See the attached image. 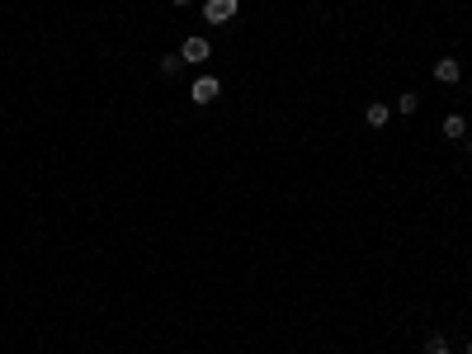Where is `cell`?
<instances>
[{"label": "cell", "instance_id": "obj_8", "mask_svg": "<svg viewBox=\"0 0 472 354\" xmlns=\"http://www.w3.org/2000/svg\"><path fill=\"white\" fill-rule=\"evenodd\" d=\"M425 354H449V340H444V336H430V340H425Z\"/></svg>", "mask_w": 472, "mask_h": 354}, {"label": "cell", "instance_id": "obj_5", "mask_svg": "<svg viewBox=\"0 0 472 354\" xmlns=\"http://www.w3.org/2000/svg\"><path fill=\"white\" fill-rule=\"evenodd\" d=\"M387 118H392V109H387V104H368V109H364V123H368V128H387Z\"/></svg>", "mask_w": 472, "mask_h": 354}, {"label": "cell", "instance_id": "obj_10", "mask_svg": "<svg viewBox=\"0 0 472 354\" xmlns=\"http://www.w3.org/2000/svg\"><path fill=\"white\" fill-rule=\"evenodd\" d=\"M175 5H189V0H175Z\"/></svg>", "mask_w": 472, "mask_h": 354}, {"label": "cell", "instance_id": "obj_1", "mask_svg": "<svg viewBox=\"0 0 472 354\" xmlns=\"http://www.w3.org/2000/svg\"><path fill=\"white\" fill-rule=\"evenodd\" d=\"M218 94H222V80L218 76H199L194 85H189V99H194V104H213Z\"/></svg>", "mask_w": 472, "mask_h": 354}, {"label": "cell", "instance_id": "obj_4", "mask_svg": "<svg viewBox=\"0 0 472 354\" xmlns=\"http://www.w3.org/2000/svg\"><path fill=\"white\" fill-rule=\"evenodd\" d=\"M435 76H440L444 85H454V80H463V62H458V57H440V62H435Z\"/></svg>", "mask_w": 472, "mask_h": 354}, {"label": "cell", "instance_id": "obj_6", "mask_svg": "<svg viewBox=\"0 0 472 354\" xmlns=\"http://www.w3.org/2000/svg\"><path fill=\"white\" fill-rule=\"evenodd\" d=\"M463 133H468L463 114H449V118H444V138H463Z\"/></svg>", "mask_w": 472, "mask_h": 354}, {"label": "cell", "instance_id": "obj_11", "mask_svg": "<svg viewBox=\"0 0 472 354\" xmlns=\"http://www.w3.org/2000/svg\"><path fill=\"white\" fill-rule=\"evenodd\" d=\"M468 354H472V345H468Z\"/></svg>", "mask_w": 472, "mask_h": 354}, {"label": "cell", "instance_id": "obj_7", "mask_svg": "<svg viewBox=\"0 0 472 354\" xmlns=\"http://www.w3.org/2000/svg\"><path fill=\"white\" fill-rule=\"evenodd\" d=\"M416 109H421V94H402L397 99V114H416Z\"/></svg>", "mask_w": 472, "mask_h": 354}, {"label": "cell", "instance_id": "obj_9", "mask_svg": "<svg viewBox=\"0 0 472 354\" xmlns=\"http://www.w3.org/2000/svg\"><path fill=\"white\" fill-rule=\"evenodd\" d=\"M180 66H185V57H180V52H175V57H161V71H166V76H175Z\"/></svg>", "mask_w": 472, "mask_h": 354}, {"label": "cell", "instance_id": "obj_2", "mask_svg": "<svg viewBox=\"0 0 472 354\" xmlns=\"http://www.w3.org/2000/svg\"><path fill=\"white\" fill-rule=\"evenodd\" d=\"M180 57H185L189 66H199V62H208V57H213V43L194 33V38H185V47H180Z\"/></svg>", "mask_w": 472, "mask_h": 354}, {"label": "cell", "instance_id": "obj_3", "mask_svg": "<svg viewBox=\"0 0 472 354\" xmlns=\"http://www.w3.org/2000/svg\"><path fill=\"white\" fill-rule=\"evenodd\" d=\"M204 19L208 24H227V19H236V0H208Z\"/></svg>", "mask_w": 472, "mask_h": 354}]
</instances>
